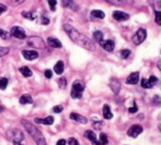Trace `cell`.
I'll return each mask as SVG.
<instances>
[{
	"label": "cell",
	"instance_id": "1",
	"mask_svg": "<svg viewBox=\"0 0 161 145\" xmlns=\"http://www.w3.org/2000/svg\"><path fill=\"white\" fill-rule=\"evenodd\" d=\"M63 29L67 33L68 35L72 39V41L77 46L83 49H86L87 50L92 51V52L96 50L95 44L94 43V42L92 41L90 38H89L87 36H86L83 34L80 33V31H77L72 25L68 24H64L63 25Z\"/></svg>",
	"mask_w": 161,
	"mask_h": 145
},
{
	"label": "cell",
	"instance_id": "2",
	"mask_svg": "<svg viewBox=\"0 0 161 145\" xmlns=\"http://www.w3.org/2000/svg\"><path fill=\"white\" fill-rule=\"evenodd\" d=\"M21 123L24 126V129L26 130V131L29 133L33 140H35L37 145H47L43 135L42 134L41 132L35 126H33L31 123H29L25 119H22Z\"/></svg>",
	"mask_w": 161,
	"mask_h": 145
},
{
	"label": "cell",
	"instance_id": "3",
	"mask_svg": "<svg viewBox=\"0 0 161 145\" xmlns=\"http://www.w3.org/2000/svg\"><path fill=\"white\" fill-rule=\"evenodd\" d=\"M85 90V83L82 80H76L72 86L71 97L72 99H80Z\"/></svg>",
	"mask_w": 161,
	"mask_h": 145
},
{
	"label": "cell",
	"instance_id": "4",
	"mask_svg": "<svg viewBox=\"0 0 161 145\" xmlns=\"http://www.w3.org/2000/svg\"><path fill=\"white\" fill-rule=\"evenodd\" d=\"M7 139L14 143H19L24 139V133L18 129H11L6 132Z\"/></svg>",
	"mask_w": 161,
	"mask_h": 145
},
{
	"label": "cell",
	"instance_id": "5",
	"mask_svg": "<svg viewBox=\"0 0 161 145\" xmlns=\"http://www.w3.org/2000/svg\"><path fill=\"white\" fill-rule=\"evenodd\" d=\"M146 36H147L146 30L144 28H139L132 37V42L135 46H138L146 40Z\"/></svg>",
	"mask_w": 161,
	"mask_h": 145
},
{
	"label": "cell",
	"instance_id": "6",
	"mask_svg": "<svg viewBox=\"0 0 161 145\" xmlns=\"http://www.w3.org/2000/svg\"><path fill=\"white\" fill-rule=\"evenodd\" d=\"M28 44L29 46L37 49H44L46 47L43 39L39 36H31L28 39Z\"/></svg>",
	"mask_w": 161,
	"mask_h": 145
},
{
	"label": "cell",
	"instance_id": "7",
	"mask_svg": "<svg viewBox=\"0 0 161 145\" xmlns=\"http://www.w3.org/2000/svg\"><path fill=\"white\" fill-rule=\"evenodd\" d=\"M158 82V79L156 76L151 75L149 79H142L141 81V86L144 89H151L154 87Z\"/></svg>",
	"mask_w": 161,
	"mask_h": 145
},
{
	"label": "cell",
	"instance_id": "8",
	"mask_svg": "<svg viewBox=\"0 0 161 145\" xmlns=\"http://www.w3.org/2000/svg\"><path fill=\"white\" fill-rule=\"evenodd\" d=\"M10 35L19 39H24L26 38V33L23 28L20 26H14L10 30Z\"/></svg>",
	"mask_w": 161,
	"mask_h": 145
},
{
	"label": "cell",
	"instance_id": "9",
	"mask_svg": "<svg viewBox=\"0 0 161 145\" xmlns=\"http://www.w3.org/2000/svg\"><path fill=\"white\" fill-rule=\"evenodd\" d=\"M143 132V128L142 126L138 124L133 125L132 126H130V129L127 130V135L129 136H131L133 138H136L138 136V135H140L141 133Z\"/></svg>",
	"mask_w": 161,
	"mask_h": 145
},
{
	"label": "cell",
	"instance_id": "10",
	"mask_svg": "<svg viewBox=\"0 0 161 145\" xmlns=\"http://www.w3.org/2000/svg\"><path fill=\"white\" fill-rule=\"evenodd\" d=\"M113 17L116 21L121 22V21H126L130 18V15L123 11L116 10L113 12Z\"/></svg>",
	"mask_w": 161,
	"mask_h": 145
},
{
	"label": "cell",
	"instance_id": "11",
	"mask_svg": "<svg viewBox=\"0 0 161 145\" xmlns=\"http://www.w3.org/2000/svg\"><path fill=\"white\" fill-rule=\"evenodd\" d=\"M109 87L111 88V90H113V93L117 95L118 93H120V89H121V83L119 81V79L116 78H113L110 80V83H109Z\"/></svg>",
	"mask_w": 161,
	"mask_h": 145
},
{
	"label": "cell",
	"instance_id": "12",
	"mask_svg": "<svg viewBox=\"0 0 161 145\" xmlns=\"http://www.w3.org/2000/svg\"><path fill=\"white\" fill-rule=\"evenodd\" d=\"M99 44L108 52H112L115 48V42L111 39L102 40L101 42H99Z\"/></svg>",
	"mask_w": 161,
	"mask_h": 145
},
{
	"label": "cell",
	"instance_id": "13",
	"mask_svg": "<svg viewBox=\"0 0 161 145\" xmlns=\"http://www.w3.org/2000/svg\"><path fill=\"white\" fill-rule=\"evenodd\" d=\"M22 55L27 61H33L39 57V54L35 50H23Z\"/></svg>",
	"mask_w": 161,
	"mask_h": 145
},
{
	"label": "cell",
	"instance_id": "14",
	"mask_svg": "<svg viewBox=\"0 0 161 145\" xmlns=\"http://www.w3.org/2000/svg\"><path fill=\"white\" fill-rule=\"evenodd\" d=\"M84 136H85L86 138L90 140V142L92 143V145H99L98 140L97 139V136H96L95 133L92 131V130H87L84 133Z\"/></svg>",
	"mask_w": 161,
	"mask_h": 145
},
{
	"label": "cell",
	"instance_id": "15",
	"mask_svg": "<svg viewBox=\"0 0 161 145\" xmlns=\"http://www.w3.org/2000/svg\"><path fill=\"white\" fill-rule=\"evenodd\" d=\"M69 117L72 120H74V121H76L77 123H82V124H87V122H88L87 118L83 117V116L81 115L77 114V113H75V112L71 113Z\"/></svg>",
	"mask_w": 161,
	"mask_h": 145
},
{
	"label": "cell",
	"instance_id": "16",
	"mask_svg": "<svg viewBox=\"0 0 161 145\" xmlns=\"http://www.w3.org/2000/svg\"><path fill=\"white\" fill-rule=\"evenodd\" d=\"M139 81V73L138 72H132L130 75L126 79V83L130 85L137 84Z\"/></svg>",
	"mask_w": 161,
	"mask_h": 145
},
{
	"label": "cell",
	"instance_id": "17",
	"mask_svg": "<svg viewBox=\"0 0 161 145\" xmlns=\"http://www.w3.org/2000/svg\"><path fill=\"white\" fill-rule=\"evenodd\" d=\"M34 121L37 124H43V125H52L54 122V119L53 116H48L45 119H40V118H36L34 119Z\"/></svg>",
	"mask_w": 161,
	"mask_h": 145
},
{
	"label": "cell",
	"instance_id": "18",
	"mask_svg": "<svg viewBox=\"0 0 161 145\" xmlns=\"http://www.w3.org/2000/svg\"><path fill=\"white\" fill-rule=\"evenodd\" d=\"M47 43L50 46L54 47V48H61L62 47V43L61 42V41H59L57 38H52V37H49L47 38Z\"/></svg>",
	"mask_w": 161,
	"mask_h": 145
},
{
	"label": "cell",
	"instance_id": "19",
	"mask_svg": "<svg viewBox=\"0 0 161 145\" xmlns=\"http://www.w3.org/2000/svg\"><path fill=\"white\" fill-rule=\"evenodd\" d=\"M64 62L62 61H57V64L54 66V72L57 75H61L64 71Z\"/></svg>",
	"mask_w": 161,
	"mask_h": 145
},
{
	"label": "cell",
	"instance_id": "20",
	"mask_svg": "<svg viewBox=\"0 0 161 145\" xmlns=\"http://www.w3.org/2000/svg\"><path fill=\"white\" fill-rule=\"evenodd\" d=\"M33 100L32 97L30 94H24L20 98V104H32Z\"/></svg>",
	"mask_w": 161,
	"mask_h": 145
},
{
	"label": "cell",
	"instance_id": "21",
	"mask_svg": "<svg viewBox=\"0 0 161 145\" xmlns=\"http://www.w3.org/2000/svg\"><path fill=\"white\" fill-rule=\"evenodd\" d=\"M102 111H103V116L105 119H111L113 117V113L111 112V110H110V107L108 104H105L103 106V109H102Z\"/></svg>",
	"mask_w": 161,
	"mask_h": 145
},
{
	"label": "cell",
	"instance_id": "22",
	"mask_svg": "<svg viewBox=\"0 0 161 145\" xmlns=\"http://www.w3.org/2000/svg\"><path fill=\"white\" fill-rule=\"evenodd\" d=\"M19 71L21 74L23 75V76H24L25 78H28V77H31L32 75V71H31L29 67H27V66H23V67H20Z\"/></svg>",
	"mask_w": 161,
	"mask_h": 145
},
{
	"label": "cell",
	"instance_id": "23",
	"mask_svg": "<svg viewBox=\"0 0 161 145\" xmlns=\"http://www.w3.org/2000/svg\"><path fill=\"white\" fill-rule=\"evenodd\" d=\"M62 5L64 7H70L71 9L74 10H77L79 8L77 4L73 1H62Z\"/></svg>",
	"mask_w": 161,
	"mask_h": 145
},
{
	"label": "cell",
	"instance_id": "24",
	"mask_svg": "<svg viewBox=\"0 0 161 145\" xmlns=\"http://www.w3.org/2000/svg\"><path fill=\"white\" fill-rule=\"evenodd\" d=\"M91 16L94 17V18H100V19H103L105 17V14L103 11L101 10H92L91 13H90Z\"/></svg>",
	"mask_w": 161,
	"mask_h": 145
},
{
	"label": "cell",
	"instance_id": "25",
	"mask_svg": "<svg viewBox=\"0 0 161 145\" xmlns=\"http://www.w3.org/2000/svg\"><path fill=\"white\" fill-rule=\"evenodd\" d=\"M57 83H58V87L61 90H65L66 87H67V79H65V77H61L60 79H58L57 80Z\"/></svg>",
	"mask_w": 161,
	"mask_h": 145
},
{
	"label": "cell",
	"instance_id": "26",
	"mask_svg": "<svg viewBox=\"0 0 161 145\" xmlns=\"http://www.w3.org/2000/svg\"><path fill=\"white\" fill-rule=\"evenodd\" d=\"M21 15H22L24 18L30 20V21H33V20H35V18H36V14H32V13L28 12V11H23V12L21 13Z\"/></svg>",
	"mask_w": 161,
	"mask_h": 145
},
{
	"label": "cell",
	"instance_id": "27",
	"mask_svg": "<svg viewBox=\"0 0 161 145\" xmlns=\"http://www.w3.org/2000/svg\"><path fill=\"white\" fill-rule=\"evenodd\" d=\"M108 143H109V141H108L107 135L104 133H101L100 136H99V140H98L99 145H106Z\"/></svg>",
	"mask_w": 161,
	"mask_h": 145
},
{
	"label": "cell",
	"instance_id": "28",
	"mask_svg": "<svg viewBox=\"0 0 161 145\" xmlns=\"http://www.w3.org/2000/svg\"><path fill=\"white\" fill-rule=\"evenodd\" d=\"M93 37H94V39L97 42H101L102 41L103 38H104V35H103V33L101 32V31H96L94 32V35H93Z\"/></svg>",
	"mask_w": 161,
	"mask_h": 145
},
{
	"label": "cell",
	"instance_id": "29",
	"mask_svg": "<svg viewBox=\"0 0 161 145\" xmlns=\"http://www.w3.org/2000/svg\"><path fill=\"white\" fill-rule=\"evenodd\" d=\"M7 85H8V79L4 77H0V90H6Z\"/></svg>",
	"mask_w": 161,
	"mask_h": 145
},
{
	"label": "cell",
	"instance_id": "30",
	"mask_svg": "<svg viewBox=\"0 0 161 145\" xmlns=\"http://www.w3.org/2000/svg\"><path fill=\"white\" fill-rule=\"evenodd\" d=\"M131 54V51L130 50H123L120 52V55H121L122 59H127L129 57V56Z\"/></svg>",
	"mask_w": 161,
	"mask_h": 145
},
{
	"label": "cell",
	"instance_id": "31",
	"mask_svg": "<svg viewBox=\"0 0 161 145\" xmlns=\"http://www.w3.org/2000/svg\"><path fill=\"white\" fill-rule=\"evenodd\" d=\"M10 36V34L8 31H4L3 29H1V28H0V37H1L2 39H6V38H9Z\"/></svg>",
	"mask_w": 161,
	"mask_h": 145
},
{
	"label": "cell",
	"instance_id": "32",
	"mask_svg": "<svg viewBox=\"0 0 161 145\" xmlns=\"http://www.w3.org/2000/svg\"><path fill=\"white\" fill-rule=\"evenodd\" d=\"M10 48L8 47H0V57H2L9 54Z\"/></svg>",
	"mask_w": 161,
	"mask_h": 145
},
{
	"label": "cell",
	"instance_id": "33",
	"mask_svg": "<svg viewBox=\"0 0 161 145\" xmlns=\"http://www.w3.org/2000/svg\"><path fill=\"white\" fill-rule=\"evenodd\" d=\"M102 122L101 121V120H97V121H95L93 123V126H94V128L95 129V130H100L101 128H102Z\"/></svg>",
	"mask_w": 161,
	"mask_h": 145
},
{
	"label": "cell",
	"instance_id": "34",
	"mask_svg": "<svg viewBox=\"0 0 161 145\" xmlns=\"http://www.w3.org/2000/svg\"><path fill=\"white\" fill-rule=\"evenodd\" d=\"M155 21L158 25H161V12L155 11Z\"/></svg>",
	"mask_w": 161,
	"mask_h": 145
},
{
	"label": "cell",
	"instance_id": "35",
	"mask_svg": "<svg viewBox=\"0 0 161 145\" xmlns=\"http://www.w3.org/2000/svg\"><path fill=\"white\" fill-rule=\"evenodd\" d=\"M57 1H53V0H49L48 1V4L50 6V10L51 11H55V6L57 5Z\"/></svg>",
	"mask_w": 161,
	"mask_h": 145
},
{
	"label": "cell",
	"instance_id": "36",
	"mask_svg": "<svg viewBox=\"0 0 161 145\" xmlns=\"http://www.w3.org/2000/svg\"><path fill=\"white\" fill-rule=\"evenodd\" d=\"M68 145H80L78 140H76V138H74V137H71V138L68 139Z\"/></svg>",
	"mask_w": 161,
	"mask_h": 145
},
{
	"label": "cell",
	"instance_id": "37",
	"mask_svg": "<svg viewBox=\"0 0 161 145\" xmlns=\"http://www.w3.org/2000/svg\"><path fill=\"white\" fill-rule=\"evenodd\" d=\"M53 111H54L55 113H57V114H58V113H61L63 111V107L61 105H57L55 106V107H54Z\"/></svg>",
	"mask_w": 161,
	"mask_h": 145
},
{
	"label": "cell",
	"instance_id": "38",
	"mask_svg": "<svg viewBox=\"0 0 161 145\" xmlns=\"http://www.w3.org/2000/svg\"><path fill=\"white\" fill-rule=\"evenodd\" d=\"M138 111V106L136 105V104H135V103H134L133 107H130V108H129V112L132 113V114H134V113H136Z\"/></svg>",
	"mask_w": 161,
	"mask_h": 145
},
{
	"label": "cell",
	"instance_id": "39",
	"mask_svg": "<svg viewBox=\"0 0 161 145\" xmlns=\"http://www.w3.org/2000/svg\"><path fill=\"white\" fill-rule=\"evenodd\" d=\"M44 75H45L46 78H47V79H51V78H52V76H53V72H52V71H51V70L48 69V70H46Z\"/></svg>",
	"mask_w": 161,
	"mask_h": 145
},
{
	"label": "cell",
	"instance_id": "40",
	"mask_svg": "<svg viewBox=\"0 0 161 145\" xmlns=\"http://www.w3.org/2000/svg\"><path fill=\"white\" fill-rule=\"evenodd\" d=\"M41 24H43V25H47V24H50V20H49V18H45V17H43V18H42Z\"/></svg>",
	"mask_w": 161,
	"mask_h": 145
},
{
	"label": "cell",
	"instance_id": "41",
	"mask_svg": "<svg viewBox=\"0 0 161 145\" xmlns=\"http://www.w3.org/2000/svg\"><path fill=\"white\" fill-rule=\"evenodd\" d=\"M6 10H7V7L5 5H3V4L0 3V15H1L2 13L6 12Z\"/></svg>",
	"mask_w": 161,
	"mask_h": 145
},
{
	"label": "cell",
	"instance_id": "42",
	"mask_svg": "<svg viewBox=\"0 0 161 145\" xmlns=\"http://www.w3.org/2000/svg\"><path fill=\"white\" fill-rule=\"evenodd\" d=\"M66 144V140L64 139H61L57 142V144L56 145H65Z\"/></svg>",
	"mask_w": 161,
	"mask_h": 145
},
{
	"label": "cell",
	"instance_id": "43",
	"mask_svg": "<svg viewBox=\"0 0 161 145\" xmlns=\"http://www.w3.org/2000/svg\"><path fill=\"white\" fill-rule=\"evenodd\" d=\"M157 65H158V68H159V70L161 69V67H160V61H158V64H157Z\"/></svg>",
	"mask_w": 161,
	"mask_h": 145
},
{
	"label": "cell",
	"instance_id": "44",
	"mask_svg": "<svg viewBox=\"0 0 161 145\" xmlns=\"http://www.w3.org/2000/svg\"><path fill=\"white\" fill-rule=\"evenodd\" d=\"M3 110H4L3 107H2V106L0 105V112H2V111H3Z\"/></svg>",
	"mask_w": 161,
	"mask_h": 145
},
{
	"label": "cell",
	"instance_id": "45",
	"mask_svg": "<svg viewBox=\"0 0 161 145\" xmlns=\"http://www.w3.org/2000/svg\"><path fill=\"white\" fill-rule=\"evenodd\" d=\"M14 145H23L21 143H14Z\"/></svg>",
	"mask_w": 161,
	"mask_h": 145
}]
</instances>
